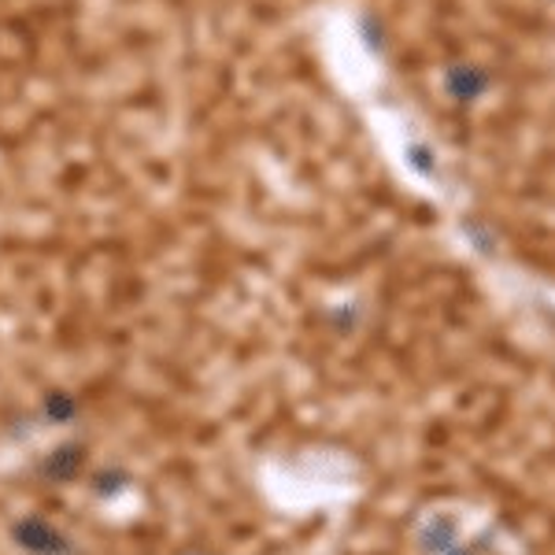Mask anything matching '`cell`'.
<instances>
[{"mask_svg": "<svg viewBox=\"0 0 555 555\" xmlns=\"http://www.w3.org/2000/svg\"><path fill=\"white\" fill-rule=\"evenodd\" d=\"M489 70L474 67V64H460L449 70V93L455 101H478L481 93H489Z\"/></svg>", "mask_w": 555, "mask_h": 555, "instance_id": "obj_1", "label": "cell"}]
</instances>
